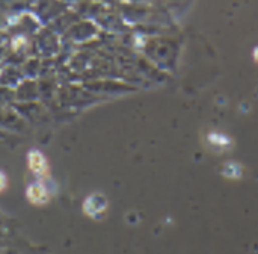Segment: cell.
Masks as SVG:
<instances>
[{
  "mask_svg": "<svg viewBox=\"0 0 258 254\" xmlns=\"http://www.w3.org/2000/svg\"><path fill=\"white\" fill-rule=\"evenodd\" d=\"M26 197L32 204L43 206L49 201V191L43 183H32L26 191Z\"/></svg>",
  "mask_w": 258,
  "mask_h": 254,
  "instance_id": "cell-1",
  "label": "cell"
},
{
  "mask_svg": "<svg viewBox=\"0 0 258 254\" xmlns=\"http://www.w3.org/2000/svg\"><path fill=\"white\" fill-rule=\"evenodd\" d=\"M28 165H29L31 171L38 174V176L46 174L47 173V166H49L47 160H46V156L41 151H38V150L29 151V154H28Z\"/></svg>",
  "mask_w": 258,
  "mask_h": 254,
  "instance_id": "cell-2",
  "label": "cell"
},
{
  "mask_svg": "<svg viewBox=\"0 0 258 254\" xmlns=\"http://www.w3.org/2000/svg\"><path fill=\"white\" fill-rule=\"evenodd\" d=\"M7 188H8V179L2 171H0V192H4Z\"/></svg>",
  "mask_w": 258,
  "mask_h": 254,
  "instance_id": "cell-4",
  "label": "cell"
},
{
  "mask_svg": "<svg viewBox=\"0 0 258 254\" xmlns=\"http://www.w3.org/2000/svg\"><path fill=\"white\" fill-rule=\"evenodd\" d=\"M104 209H106V200L101 195H91V197L86 198V201L83 204V210L92 218L103 213Z\"/></svg>",
  "mask_w": 258,
  "mask_h": 254,
  "instance_id": "cell-3",
  "label": "cell"
}]
</instances>
